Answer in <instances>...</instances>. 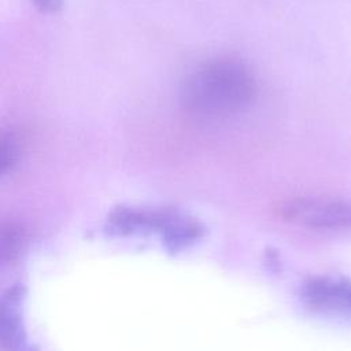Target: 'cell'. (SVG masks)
<instances>
[{
  "label": "cell",
  "instance_id": "cell-1",
  "mask_svg": "<svg viewBox=\"0 0 351 351\" xmlns=\"http://www.w3.org/2000/svg\"><path fill=\"white\" fill-rule=\"evenodd\" d=\"M258 95V81L243 60L218 56L199 64L184 80L185 110L204 119H222L245 110Z\"/></svg>",
  "mask_w": 351,
  "mask_h": 351
},
{
  "label": "cell",
  "instance_id": "cell-2",
  "mask_svg": "<svg viewBox=\"0 0 351 351\" xmlns=\"http://www.w3.org/2000/svg\"><path fill=\"white\" fill-rule=\"evenodd\" d=\"M108 229L119 236L158 234L171 252L191 247L206 233L197 218L171 207H118L108 217Z\"/></svg>",
  "mask_w": 351,
  "mask_h": 351
},
{
  "label": "cell",
  "instance_id": "cell-3",
  "mask_svg": "<svg viewBox=\"0 0 351 351\" xmlns=\"http://www.w3.org/2000/svg\"><path fill=\"white\" fill-rule=\"evenodd\" d=\"M278 215L292 223L313 230H351V199L293 197L278 207Z\"/></svg>",
  "mask_w": 351,
  "mask_h": 351
},
{
  "label": "cell",
  "instance_id": "cell-4",
  "mask_svg": "<svg viewBox=\"0 0 351 351\" xmlns=\"http://www.w3.org/2000/svg\"><path fill=\"white\" fill-rule=\"evenodd\" d=\"M300 299L313 313L351 318V281L347 278L308 277L300 287Z\"/></svg>",
  "mask_w": 351,
  "mask_h": 351
},
{
  "label": "cell",
  "instance_id": "cell-5",
  "mask_svg": "<svg viewBox=\"0 0 351 351\" xmlns=\"http://www.w3.org/2000/svg\"><path fill=\"white\" fill-rule=\"evenodd\" d=\"M22 293L21 287H14L0 300V348L23 347L25 330L19 313Z\"/></svg>",
  "mask_w": 351,
  "mask_h": 351
},
{
  "label": "cell",
  "instance_id": "cell-6",
  "mask_svg": "<svg viewBox=\"0 0 351 351\" xmlns=\"http://www.w3.org/2000/svg\"><path fill=\"white\" fill-rule=\"evenodd\" d=\"M16 143L7 136H0V174L7 171L18 159Z\"/></svg>",
  "mask_w": 351,
  "mask_h": 351
},
{
  "label": "cell",
  "instance_id": "cell-7",
  "mask_svg": "<svg viewBox=\"0 0 351 351\" xmlns=\"http://www.w3.org/2000/svg\"><path fill=\"white\" fill-rule=\"evenodd\" d=\"M18 245L16 233L11 228L0 226V259L10 258Z\"/></svg>",
  "mask_w": 351,
  "mask_h": 351
},
{
  "label": "cell",
  "instance_id": "cell-8",
  "mask_svg": "<svg viewBox=\"0 0 351 351\" xmlns=\"http://www.w3.org/2000/svg\"><path fill=\"white\" fill-rule=\"evenodd\" d=\"M43 12H58L63 7V0H32Z\"/></svg>",
  "mask_w": 351,
  "mask_h": 351
}]
</instances>
